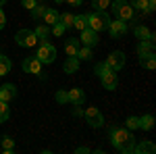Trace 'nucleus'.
I'll use <instances>...</instances> for the list:
<instances>
[{
  "mask_svg": "<svg viewBox=\"0 0 156 154\" xmlns=\"http://www.w3.org/2000/svg\"><path fill=\"white\" fill-rule=\"evenodd\" d=\"M140 65H142L144 69H148V71H152V69L156 67L154 54H146V56H140Z\"/></svg>",
  "mask_w": 156,
  "mask_h": 154,
  "instance_id": "23",
  "label": "nucleus"
},
{
  "mask_svg": "<svg viewBox=\"0 0 156 154\" xmlns=\"http://www.w3.org/2000/svg\"><path fill=\"white\" fill-rule=\"evenodd\" d=\"M62 71L65 73H77L79 71V59L77 56H67V60H65V65H62Z\"/></svg>",
  "mask_w": 156,
  "mask_h": 154,
  "instance_id": "14",
  "label": "nucleus"
},
{
  "mask_svg": "<svg viewBox=\"0 0 156 154\" xmlns=\"http://www.w3.org/2000/svg\"><path fill=\"white\" fill-rule=\"evenodd\" d=\"M21 2H23V6L27 9V11H34L36 4H37V0H21Z\"/></svg>",
  "mask_w": 156,
  "mask_h": 154,
  "instance_id": "36",
  "label": "nucleus"
},
{
  "mask_svg": "<svg viewBox=\"0 0 156 154\" xmlns=\"http://www.w3.org/2000/svg\"><path fill=\"white\" fill-rule=\"evenodd\" d=\"M106 31L115 38V40H119V38H123L125 34H127V23H125V21H119V19H115V21L108 23Z\"/></svg>",
  "mask_w": 156,
  "mask_h": 154,
  "instance_id": "9",
  "label": "nucleus"
},
{
  "mask_svg": "<svg viewBox=\"0 0 156 154\" xmlns=\"http://www.w3.org/2000/svg\"><path fill=\"white\" fill-rule=\"evenodd\" d=\"M83 117H85V123H87L90 127H94V129H98V127L104 125V117H102V113H100L96 106H90L87 110H83Z\"/></svg>",
  "mask_w": 156,
  "mask_h": 154,
  "instance_id": "6",
  "label": "nucleus"
},
{
  "mask_svg": "<svg viewBox=\"0 0 156 154\" xmlns=\"http://www.w3.org/2000/svg\"><path fill=\"white\" fill-rule=\"evenodd\" d=\"M77 50H79V40L77 38H71L65 42V52L67 56H77Z\"/></svg>",
  "mask_w": 156,
  "mask_h": 154,
  "instance_id": "19",
  "label": "nucleus"
},
{
  "mask_svg": "<svg viewBox=\"0 0 156 154\" xmlns=\"http://www.w3.org/2000/svg\"><path fill=\"white\" fill-rule=\"evenodd\" d=\"M15 40H17V44H19V46H23V48H34L37 42H40L37 36L31 31V29H19V31H17V36H15Z\"/></svg>",
  "mask_w": 156,
  "mask_h": 154,
  "instance_id": "5",
  "label": "nucleus"
},
{
  "mask_svg": "<svg viewBox=\"0 0 156 154\" xmlns=\"http://www.w3.org/2000/svg\"><path fill=\"white\" fill-rule=\"evenodd\" d=\"M133 34H135L137 40H150V42H154V34H152L146 25H137V27L133 29Z\"/></svg>",
  "mask_w": 156,
  "mask_h": 154,
  "instance_id": "15",
  "label": "nucleus"
},
{
  "mask_svg": "<svg viewBox=\"0 0 156 154\" xmlns=\"http://www.w3.org/2000/svg\"><path fill=\"white\" fill-rule=\"evenodd\" d=\"M125 123H127L125 127H127L129 131H133V129H137V127H140V117H127Z\"/></svg>",
  "mask_w": 156,
  "mask_h": 154,
  "instance_id": "32",
  "label": "nucleus"
},
{
  "mask_svg": "<svg viewBox=\"0 0 156 154\" xmlns=\"http://www.w3.org/2000/svg\"><path fill=\"white\" fill-rule=\"evenodd\" d=\"M156 11V0H148V13Z\"/></svg>",
  "mask_w": 156,
  "mask_h": 154,
  "instance_id": "39",
  "label": "nucleus"
},
{
  "mask_svg": "<svg viewBox=\"0 0 156 154\" xmlns=\"http://www.w3.org/2000/svg\"><path fill=\"white\" fill-rule=\"evenodd\" d=\"M11 69H12L11 59H9V56H2V54H0V77H2V75H6V73H11Z\"/></svg>",
  "mask_w": 156,
  "mask_h": 154,
  "instance_id": "24",
  "label": "nucleus"
},
{
  "mask_svg": "<svg viewBox=\"0 0 156 154\" xmlns=\"http://www.w3.org/2000/svg\"><path fill=\"white\" fill-rule=\"evenodd\" d=\"M108 138L112 146L119 150V152H125V154H131L133 148H135V138L131 135V131L127 127H121V125H110L108 129Z\"/></svg>",
  "mask_w": 156,
  "mask_h": 154,
  "instance_id": "1",
  "label": "nucleus"
},
{
  "mask_svg": "<svg viewBox=\"0 0 156 154\" xmlns=\"http://www.w3.org/2000/svg\"><path fill=\"white\" fill-rule=\"evenodd\" d=\"M37 4H44V0H37Z\"/></svg>",
  "mask_w": 156,
  "mask_h": 154,
  "instance_id": "43",
  "label": "nucleus"
},
{
  "mask_svg": "<svg viewBox=\"0 0 156 154\" xmlns=\"http://www.w3.org/2000/svg\"><path fill=\"white\" fill-rule=\"evenodd\" d=\"M137 54H140V56L154 54V42H150V40H140V44H137Z\"/></svg>",
  "mask_w": 156,
  "mask_h": 154,
  "instance_id": "16",
  "label": "nucleus"
},
{
  "mask_svg": "<svg viewBox=\"0 0 156 154\" xmlns=\"http://www.w3.org/2000/svg\"><path fill=\"white\" fill-rule=\"evenodd\" d=\"M2 4H6V0H0V6H2Z\"/></svg>",
  "mask_w": 156,
  "mask_h": 154,
  "instance_id": "42",
  "label": "nucleus"
},
{
  "mask_svg": "<svg viewBox=\"0 0 156 154\" xmlns=\"http://www.w3.org/2000/svg\"><path fill=\"white\" fill-rule=\"evenodd\" d=\"M65 2H69L71 6H81V0H65Z\"/></svg>",
  "mask_w": 156,
  "mask_h": 154,
  "instance_id": "41",
  "label": "nucleus"
},
{
  "mask_svg": "<svg viewBox=\"0 0 156 154\" xmlns=\"http://www.w3.org/2000/svg\"><path fill=\"white\" fill-rule=\"evenodd\" d=\"M11 117V108H9V102H2L0 100V123H6Z\"/></svg>",
  "mask_w": 156,
  "mask_h": 154,
  "instance_id": "26",
  "label": "nucleus"
},
{
  "mask_svg": "<svg viewBox=\"0 0 156 154\" xmlns=\"http://www.w3.org/2000/svg\"><path fill=\"white\" fill-rule=\"evenodd\" d=\"M65 31H67V27H65V25H62V23H60V21H58V23H54V25H52V34H54V36H62V34H65Z\"/></svg>",
  "mask_w": 156,
  "mask_h": 154,
  "instance_id": "34",
  "label": "nucleus"
},
{
  "mask_svg": "<svg viewBox=\"0 0 156 154\" xmlns=\"http://www.w3.org/2000/svg\"><path fill=\"white\" fill-rule=\"evenodd\" d=\"M46 9H48L46 4H36V9L31 11V17H34L36 21H40V19L44 17V13H46Z\"/></svg>",
  "mask_w": 156,
  "mask_h": 154,
  "instance_id": "30",
  "label": "nucleus"
},
{
  "mask_svg": "<svg viewBox=\"0 0 156 154\" xmlns=\"http://www.w3.org/2000/svg\"><path fill=\"white\" fill-rule=\"evenodd\" d=\"M12 150H15V142H12V138H11V135H4V138H2V152L11 154Z\"/></svg>",
  "mask_w": 156,
  "mask_h": 154,
  "instance_id": "27",
  "label": "nucleus"
},
{
  "mask_svg": "<svg viewBox=\"0 0 156 154\" xmlns=\"http://www.w3.org/2000/svg\"><path fill=\"white\" fill-rule=\"evenodd\" d=\"M129 4L133 6V11H142V13H148V0H131Z\"/></svg>",
  "mask_w": 156,
  "mask_h": 154,
  "instance_id": "28",
  "label": "nucleus"
},
{
  "mask_svg": "<svg viewBox=\"0 0 156 154\" xmlns=\"http://www.w3.org/2000/svg\"><path fill=\"white\" fill-rule=\"evenodd\" d=\"M79 44H83V46H96L98 44V31H94L92 27H85L83 31H81V38H79Z\"/></svg>",
  "mask_w": 156,
  "mask_h": 154,
  "instance_id": "11",
  "label": "nucleus"
},
{
  "mask_svg": "<svg viewBox=\"0 0 156 154\" xmlns=\"http://www.w3.org/2000/svg\"><path fill=\"white\" fill-rule=\"evenodd\" d=\"M100 81H102V88H104V90H108V92L117 90V85H119V77H117V71L108 69L104 75H100Z\"/></svg>",
  "mask_w": 156,
  "mask_h": 154,
  "instance_id": "8",
  "label": "nucleus"
},
{
  "mask_svg": "<svg viewBox=\"0 0 156 154\" xmlns=\"http://www.w3.org/2000/svg\"><path fill=\"white\" fill-rule=\"evenodd\" d=\"M104 63H106L108 69H112V71H121V69L125 67V54H123L121 50H115V52H110V56H108Z\"/></svg>",
  "mask_w": 156,
  "mask_h": 154,
  "instance_id": "7",
  "label": "nucleus"
},
{
  "mask_svg": "<svg viewBox=\"0 0 156 154\" xmlns=\"http://www.w3.org/2000/svg\"><path fill=\"white\" fill-rule=\"evenodd\" d=\"M23 71L34 73L37 77H42V63L37 60V56H27V59L23 60Z\"/></svg>",
  "mask_w": 156,
  "mask_h": 154,
  "instance_id": "10",
  "label": "nucleus"
},
{
  "mask_svg": "<svg viewBox=\"0 0 156 154\" xmlns=\"http://www.w3.org/2000/svg\"><path fill=\"white\" fill-rule=\"evenodd\" d=\"M15 96H17V88H15L12 83L0 85V100H2V102H11Z\"/></svg>",
  "mask_w": 156,
  "mask_h": 154,
  "instance_id": "12",
  "label": "nucleus"
},
{
  "mask_svg": "<svg viewBox=\"0 0 156 154\" xmlns=\"http://www.w3.org/2000/svg\"><path fill=\"white\" fill-rule=\"evenodd\" d=\"M137 129L152 131V129H154V117H152V115H144V117H140V127H137Z\"/></svg>",
  "mask_w": 156,
  "mask_h": 154,
  "instance_id": "21",
  "label": "nucleus"
},
{
  "mask_svg": "<svg viewBox=\"0 0 156 154\" xmlns=\"http://www.w3.org/2000/svg\"><path fill=\"white\" fill-rule=\"evenodd\" d=\"M34 34L37 36V40H40V42H46V40H48V36H50V27L46 23H40L36 29H34Z\"/></svg>",
  "mask_w": 156,
  "mask_h": 154,
  "instance_id": "20",
  "label": "nucleus"
},
{
  "mask_svg": "<svg viewBox=\"0 0 156 154\" xmlns=\"http://www.w3.org/2000/svg\"><path fill=\"white\" fill-rule=\"evenodd\" d=\"M110 6H112V13H115V17H117L119 21H125V23L133 21L135 11H133V6L127 2V0H112Z\"/></svg>",
  "mask_w": 156,
  "mask_h": 154,
  "instance_id": "2",
  "label": "nucleus"
},
{
  "mask_svg": "<svg viewBox=\"0 0 156 154\" xmlns=\"http://www.w3.org/2000/svg\"><path fill=\"white\" fill-rule=\"evenodd\" d=\"M110 23V17L106 11H94L87 15V27H92L94 31H104Z\"/></svg>",
  "mask_w": 156,
  "mask_h": 154,
  "instance_id": "3",
  "label": "nucleus"
},
{
  "mask_svg": "<svg viewBox=\"0 0 156 154\" xmlns=\"http://www.w3.org/2000/svg\"><path fill=\"white\" fill-rule=\"evenodd\" d=\"M58 17H60V13L58 11H54V9H46V13H44V23L48 25V27H52L54 23H58Z\"/></svg>",
  "mask_w": 156,
  "mask_h": 154,
  "instance_id": "18",
  "label": "nucleus"
},
{
  "mask_svg": "<svg viewBox=\"0 0 156 154\" xmlns=\"http://www.w3.org/2000/svg\"><path fill=\"white\" fill-rule=\"evenodd\" d=\"M73 27L77 31H83L85 27H87V15H75L73 17Z\"/></svg>",
  "mask_w": 156,
  "mask_h": 154,
  "instance_id": "22",
  "label": "nucleus"
},
{
  "mask_svg": "<svg viewBox=\"0 0 156 154\" xmlns=\"http://www.w3.org/2000/svg\"><path fill=\"white\" fill-rule=\"evenodd\" d=\"M133 152H137V154H154L156 152V144L154 142H140L135 148H133Z\"/></svg>",
  "mask_w": 156,
  "mask_h": 154,
  "instance_id": "17",
  "label": "nucleus"
},
{
  "mask_svg": "<svg viewBox=\"0 0 156 154\" xmlns=\"http://www.w3.org/2000/svg\"><path fill=\"white\" fill-rule=\"evenodd\" d=\"M108 71V67H106V63H98L96 67H94V73H96L98 77H100V75H104V73Z\"/></svg>",
  "mask_w": 156,
  "mask_h": 154,
  "instance_id": "35",
  "label": "nucleus"
},
{
  "mask_svg": "<svg viewBox=\"0 0 156 154\" xmlns=\"http://www.w3.org/2000/svg\"><path fill=\"white\" fill-rule=\"evenodd\" d=\"M75 152H77V154H87V152H92V150H90V148H85V146H81V148H77Z\"/></svg>",
  "mask_w": 156,
  "mask_h": 154,
  "instance_id": "40",
  "label": "nucleus"
},
{
  "mask_svg": "<svg viewBox=\"0 0 156 154\" xmlns=\"http://www.w3.org/2000/svg\"><path fill=\"white\" fill-rule=\"evenodd\" d=\"M4 25H6V17H4V13H2V6H0V29H4Z\"/></svg>",
  "mask_w": 156,
  "mask_h": 154,
  "instance_id": "38",
  "label": "nucleus"
},
{
  "mask_svg": "<svg viewBox=\"0 0 156 154\" xmlns=\"http://www.w3.org/2000/svg\"><path fill=\"white\" fill-rule=\"evenodd\" d=\"M56 2H58V4H60V2H65V0H56Z\"/></svg>",
  "mask_w": 156,
  "mask_h": 154,
  "instance_id": "44",
  "label": "nucleus"
},
{
  "mask_svg": "<svg viewBox=\"0 0 156 154\" xmlns=\"http://www.w3.org/2000/svg\"><path fill=\"white\" fill-rule=\"evenodd\" d=\"M92 48L90 46H79V50H77V59L79 60H92Z\"/></svg>",
  "mask_w": 156,
  "mask_h": 154,
  "instance_id": "25",
  "label": "nucleus"
},
{
  "mask_svg": "<svg viewBox=\"0 0 156 154\" xmlns=\"http://www.w3.org/2000/svg\"><path fill=\"white\" fill-rule=\"evenodd\" d=\"M54 98H56V102H60V104H65V102H69V94H67V90H58Z\"/></svg>",
  "mask_w": 156,
  "mask_h": 154,
  "instance_id": "33",
  "label": "nucleus"
},
{
  "mask_svg": "<svg viewBox=\"0 0 156 154\" xmlns=\"http://www.w3.org/2000/svg\"><path fill=\"white\" fill-rule=\"evenodd\" d=\"M110 2L112 0H92V6H94V11H106Z\"/></svg>",
  "mask_w": 156,
  "mask_h": 154,
  "instance_id": "31",
  "label": "nucleus"
},
{
  "mask_svg": "<svg viewBox=\"0 0 156 154\" xmlns=\"http://www.w3.org/2000/svg\"><path fill=\"white\" fill-rule=\"evenodd\" d=\"M69 94V102L71 104H83L85 102V92L81 88H73V90H67Z\"/></svg>",
  "mask_w": 156,
  "mask_h": 154,
  "instance_id": "13",
  "label": "nucleus"
},
{
  "mask_svg": "<svg viewBox=\"0 0 156 154\" xmlns=\"http://www.w3.org/2000/svg\"><path fill=\"white\" fill-rule=\"evenodd\" d=\"M73 115H75V117H83V110H81V104H73Z\"/></svg>",
  "mask_w": 156,
  "mask_h": 154,
  "instance_id": "37",
  "label": "nucleus"
},
{
  "mask_svg": "<svg viewBox=\"0 0 156 154\" xmlns=\"http://www.w3.org/2000/svg\"><path fill=\"white\" fill-rule=\"evenodd\" d=\"M36 56L42 65H50L56 59V48L52 46V44H48V42H42L40 48H37V52H36Z\"/></svg>",
  "mask_w": 156,
  "mask_h": 154,
  "instance_id": "4",
  "label": "nucleus"
},
{
  "mask_svg": "<svg viewBox=\"0 0 156 154\" xmlns=\"http://www.w3.org/2000/svg\"><path fill=\"white\" fill-rule=\"evenodd\" d=\"M73 17H75L73 13H62V15L58 17V21H60L62 25H65L67 29H69V27H73Z\"/></svg>",
  "mask_w": 156,
  "mask_h": 154,
  "instance_id": "29",
  "label": "nucleus"
}]
</instances>
